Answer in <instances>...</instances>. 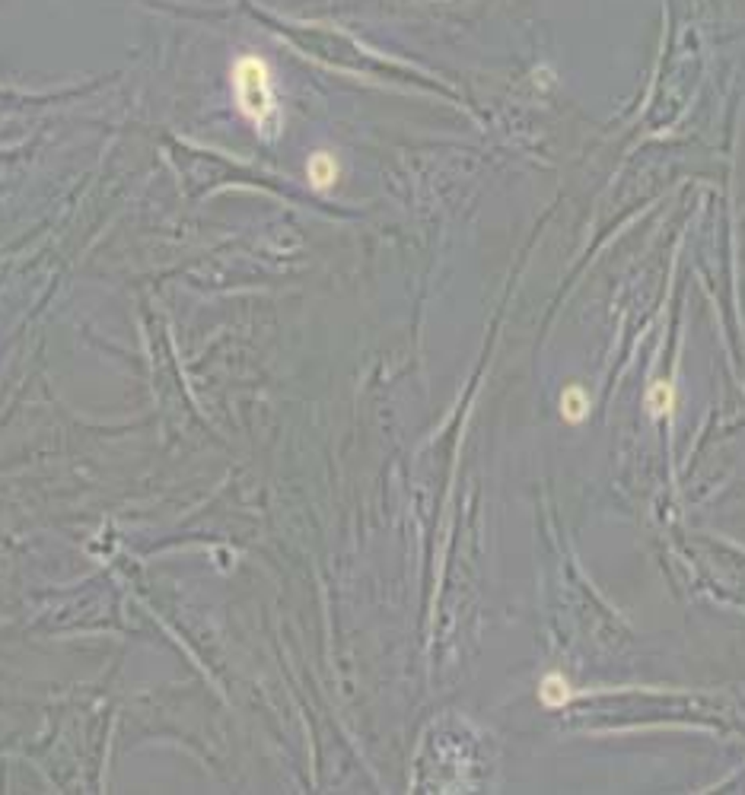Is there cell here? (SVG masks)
<instances>
[{"label": "cell", "mask_w": 745, "mask_h": 795, "mask_svg": "<svg viewBox=\"0 0 745 795\" xmlns=\"http://www.w3.org/2000/svg\"><path fill=\"white\" fill-rule=\"evenodd\" d=\"M233 90H236V102L243 115L252 124L268 128L277 118V102H274V83L271 70L261 58L245 54L233 64Z\"/></svg>", "instance_id": "obj_1"}, {"label": "cell", "mask_w": 745, "mask_h": 795, "mask_svg": "<svg viewBox=\"0 0 745 795\" xmlns=\"http://www.w3.org/2000/svg\"><path fill=\"white\" fill-rule=\"evenodd\" d=\"M306 175H309V185L312 188H332V185L338 182V159L332 156V153L319 150V153H312L309 156V166H306Z\"/></svg>", "instance_id": "obj_2"}, {"label": "cell", "mask_w": 745, "mask_h": 795, "mask_svg": "<svg viewBox=\"0 0 745 795\" xmlns=\"http://www.w3.org/2000/svg\"><path fill=\"white\" fill-rule=\"evenodd\" d=\"M539 700L545 706H551V710H561V706H567L573 700L571 681H567L564 674H557V672L545 674V678H541V684H539Z\"/></svg>", "instance_id": "obj_3"}, {"label": "cell", "mask_w": 745, "mask_h": 795, "mask_svg": "<svg viewBox=\"0 0 745 795\" xmlns=\"http://www.w3.org/2000/svg\"><path fill=\"white\" fill-rule=\"evenodd\" d=\"M561 414L567 424H583L589 414V394L583 386H567L561 394Z\"/></svg>", "instance_id": "obj_4"}, {"label": "cell", "mask_w": 745, "mask_h": 795, "mask_svg": "<svg viewBox=\"0 0 745 795\" xmlns=\"http://www.w3.org/2000/svg\"><path fill=\"white\" fill-rule=\"evenodd\" d=\"M646 408H650L653 417L669 414V410L676 408V388H672L669 382H653L650 392H646Z\"/></svg>", "instance_id": "obj_5"}]
</instances>
